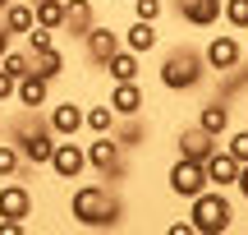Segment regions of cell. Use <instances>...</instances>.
I'll list each match as a JSON object with an SVG mask.
<instances>
[{"label":"cell","instance_id":"obj_1","mask_svg":"<svg viewBox=\"0 0 248 235\" xmlns=\"http://www.w3.org/2000/svg\"><path fill=\"white\" fill-rule=\"evenodd\" d=\"M69 217L78 221L83 231H115L124 221V199L110 180H88L74 185L69 194Z\"/></svg>","mask_w":248,"mask_h":235},{"label":"cell","instance_id":"obj_2","mask_svg":"<svg viewBox=\"0 0 248 235\" xmlns=\"http://www.w3.org/2000/svg\"><path fill=\"white\" fill-rule=\"evenodd\" d=\"M207 60H202V46H193V42H175V46H166V55H161V65H156V79H161V88L166 92H198L207 83Z\"/></svg>","mask_w":248,"mask_h":235},{"label":"cell","instance_id":"obj_3","mask_svg":"<svg viewBox=\"0 0 248 235\" xmlns=\"http://www.w3.org/2000/svg\"><path fill=\"white\" fill-rule=\"evenodd\" d=\"M5 138L18 148V157H23V162L32 166V171L51 162L55 134H51V125H46V116H42V111H28V106H18V116L5 125Z\"/></svg>","mask_w":248,"mask_h":235},{"label":"cell","instance_id":"obj_4","mask_svg":"<svg viewBox=\"0 0 248 235\" xmlns=\"http://www.w3.org/2000/svg\"><path fill=\"white\" fill-rule=\"evenodd\" d=\"M188 221H193L198 235H225L234 226V203L225 199V189L207 185L198 199H188Z\"/></svg>","mask_w":248,"mask_h":235},{"label":"cell","instance_id":"obj_5","mask_svg":"<svg viewBox=\"0 0 248 235\" xmlns=\"http://www.w3.org/2000/svg\"><path fill=\"white\" fill-rule=\"evenodd\" d=\"M83 152H88V171H97L101 180L115 185V180L129 175V152L110 134H92V143H83Z\"/></svg>","mask_w":248,"mask_h":235},{"label":"cell","instance_id":"obj_6","mask_svg":"<svg viewBox=\"0 0 248 235\" xmlns=\"http://www.w3.org/2000/svg\"><path fill=\"white\" fill-rule=\"evenodd\" d=\"M46 171H51L55 180H64V185L83 180V171H88V152H83V143H74V138H55Z\"/></svg>","mask_w":248,"mask_h":235},{"label":"cell","instance_id":"obj_7","mask_svg":"<svg viewBox=\"0 0 248 235\" xmlns=\"http://www.w3.org/2000/svg\"><path fill=\"white\" fill-rule=\"evenodd\" d=\"M166 189L175 194V199H198V194L207 189V171H202V162H188V157H175V166H170V175H166Z\"/></svg>","mask_w":248,"mask_h":235},{"label":"cell","instance_id":"obj_8","mask_svg":"<svg viewBox=\"0 0 248 235\" xmlns=\"http://www.w3.org/2000/svg\"><path fill=\"white\" fill-rule=\"evenodd\" d=\"M202 60H207V69H212V74H230V69H239V65H244V42L234 33H216L212 42L202 46Z\"/></svg>","mask_w":248,"mask_h":235},{"label":"cell","instance_id":"obj_9","mask_svg":"<svg viewBox=\"0 0 248 235\" xmlns=\"http://www.w3.org/2000/svg\"><path fill=\"white\" fill-rule=\"evenodd\" d=\"M115 51H120V33H115V28H106V23H92L88 37H83V55H88V65H92V69H101Z\"/></svg>","mask_w":248,"mask_h":235},{"label":"cell","instance_id":"obj_10","mask_svg":"<svg viewBox=\"0 0 248 235\" xmlns=\"http://www.w3.org/2000/svg\"><path fill=\"white\" fill-rule=\"evenodd\" d=\"M0 217H9V221H28L32 217V189H28L18 175L0 185Z\"/></svg>","mask_w":248,"mask_h":235},{"label":"cell","instance_id":"obj_11","mask_svg":"<svg viewBox=\"0 0 248 235\" xmlns=\"http://www.w3.org/2000/svg\"><path fill=\"white\" fill-rule=\"evenodd\" d=\"M46 125H51L55 138H78L83 134V106H78V101H69V97L55 101V106L46 111Z\"/></svg>","mask_w":248,"mask_h":235},{"label":"cell","instance_id":"obj_12","mask_svg":"<svg viewBox=\"0 0 248 235\" xmlns=\"http://www.w3.org/2000/svg\"><path fill=\"white\" fill-rule=\"evenodd\" d=\"M106 106L115 111V116H142V111H147V92H142L138 79L115 83V88H110V97H106Z\"/></svg>","mask_w":248,"mask_h":235},{"label":"cell","instance_id":"obj_13","mask_svg":"<svg viewBox=\"0 0 248 235\" xmlns=\"http://www.w3.org/2000/svg\"><path fill=\"white\" fill-rule=\"evenodd\" d=\"M92 23H97V5H92V0H64V23H60V33H69V42H83Z\"/></svg>","mask_w":248,"mask_h":235},{"label":"cell","instance_id":"obj_14","mask_svg":"<svg viewBox=\"0 0 248 235\" xmlns=\"http://www.w3.org/2000/svg\"><path fill=\"white\" fill-rule=\"evenodd\" d=\"M175 143H179V157H188V162H207V157L216 152V143H221V138H212L202 125H184Z\"/></svg>","mask_w":248,"mask_h":235},{"label":"cell","instance_id":"obj_15","mask_svg":"<svg viewBox=\"0 0 248 235\" xmlns=\"http://www.w3.org/2000/svg\"><path fill=\"white\" fill-rule=\"evenodd\" d=\"M202 171H207V185H212V189H234V180H239V162H234L225 148H216V152L207 157Z\"/></svg>","mask_w":248,"mask_h":235},{"label":"cell","instance_id":"obj_16","mask_svg":"<svg viewBox=\"0 0 248 235\" xmlns=\"http://www.w3.org/2000/svg\"><path fill=\"white\" fill-rule=\"evenodd\" d=\"M46 101H51V83L37 79L32 69L23 74V79H14V106H28V111H42Z\"/></svg>","mask_w":248,"mask_h":235},{"label":"cell","instance_id":"obj_17","mask_svg":"<svg viewBox=\"0 0 248 235\" xmlns=\"http://www.w3.org/2000/svg\"><path fill=\"white\" fill-rule=\"evenodd\" d=\"M175 14L188 28H216L221 18V0H175Z\"/></svg>","mask_w":248,"mask_h":235},{"label":"cell","instance_id":"obj_18","mask_svg":"<svg viewBox=\"0 0 248 235\" xmlns=\"http://www.w3.org/2000/svg\"><path fill=\"white\" fill-rule=\"evenodd\" d=\"M230 111H234V106H230L225 97H212V101L198 106V120H193V125H202L212 138H225V129H230Z\"/></svg>","mask_w":248,"mask_h":235},{"label":"cell","instance_id":"obj_19","mask_svg":"<svg viewBox=\"0 0 248 235\" xmlns=\"http://www.w3.org/2000/svg\"><path fill=\"white\" fill-rule=\"evenodd\" d=\"M120 46H129V51L147 55V51H156V46H161V33H156V23H147V18H133V23L124 28Z\"/></svg>","mask_w":248,"mask_h":235},{"label":"cell","instance_id":"obj_20","mask_svg":"<svg viewBox=\"0 0 248 235\" xmlns=\"http://www.w3.org/2000/svg\"><path fill=\"white\" fill-rule=\"evenodd\" d=\"M110 138H115L124 152H138V148L147 143V120H142V116H120L115 129H110Z\"/></svg>","mask_w":248,"mask_h":235},{"label":"cell","instance_id":"obj_21","mask_svg":"<svg viewBox=\"0 0 248 235\" xmlns=\"http://www.w3.org/2000/svg\"><path fill=\"white\" fill-rule=\"evenodd\" d=\"M101 69L110 74V83H129V79H138V74H142V55H138V51H129V46H120V51L110 55Z\"/></svg>","mask_w":248,"mask_h":235},{"label":"cell","instance_id":"obj_22","mask_svg":"<svg viewBox=\"0 0 248 235\" xmlns=\"http://www.w3.org/2000/svg\"><path fill=\"white\" fill-rule=\"evenodd\" d=\"M64 69H69V55H64L60 46H51V51H37V55H32V74H37V79H46V83H55Z\"/></svg>","mask_w":248,"mask_h":235},{"label":"cell","instance_id":"obj_23","mask_svg":"<svg viewBox=\"0 0 248 235\" xmlns=\"http://www.w3.org/2000/svg\"><path fill=\"white\" fill-rule=\"evenodd\" d=\"M0 23H5L14 37H23L28 28L37 23V18H32V0H9V5L0 9Z\"/></svg>","mask_w":248,"mask_h":235},{"label":"cell","instance_id":"obj_24","mask_svg":"<svg viewBox=\"0 0 248 235\" xmlns=\"http://www.w3.org/2000/svg\"><path fill=\"white\" fill-rule=\"evenodd\" d=\"M115 120H120V116L106 106V101H101V106H83V129H88V134H110Z\"/></svg>","mask_w":248,"mask_h":235},{"label":"cell","instance_id":"obj_25","mask_svg":"<svg viewBox=\"0 0 248 235\" xmlns=\"http://www.w3.org/2000/svg\"><path fill=\"white\" fill-rule=\"evenodd\" d=\"M32 166L18 157V148L9 143V138H0V180H14V175H28Z\"/></svg>","mask_w":248,"mask_h":235},{"label":"cell","instance_id":"obj_26","mask_svg":"<svg viewBox=\"0 0 248 235\" xmlns=\"http://www.w3.org/2000/svg\"><path fill=\"white\" fill-rule=\"evenodd\" d=\"M32 18L42 28H55V33H60V23H64V0H32Z\"/></svg>","mask_w":248,"mask_h":235},{"label":"cell","instance_id":"obj_27","mask_svg":"<svg viewBox=\"0 0 248 235\" xmlns=\"http://www.w3.org/2000/svg\"><path fill=\"white\" fill-rule=\"evenodd\" d=\"M0 69L14 74V79H23V74L32 69V51H28V46H23V51H18V46H9V51L0 55Z\"/></svg>","mask_w":248,"mask_h":235},{"label":"cell","instance_id":"obj_28","mask_svg":"<svg viewBox=\"0 0 248 235\" xmlns=\"http://www.w3.org/2000/svg\"><path fill=\"white\" fill-rule=\"evenodd\" d=\"M221 18L234 33H248V0H221Z\"/></svg>","mask_w":248,"mask_h":235},{"label":"cell","instance_id":"obj_29","mask_svg":"<svg viewBox=\"0 0 248 235\" xmlns=\"http://www.w3.org/2000/svg\"><path fill=\"white\" fill-rule=\"evenodd\" d=\"M23 46H28V51H51V46H55V28H42V23H32V28H28V33H23Z\"/></svg>","mask_w":248,"mask_h":235},{"label":"cell","instance_id":"obj_30","mask_svg":"<svg viewBox=\"0 0 248 235\" xmlns=\"http://www.w3.org/2000/svg\"><path fill=\"white\" fill-rule=\"evenodd\" d=\"M225 152H230L234 162H248V125L225 129Z\"/></svg>","mask_w":248,"mask_h":235},{"label":"cell","instance_id":"obj_31","mask_svg":"<svg viewBox=\"0 0 248 235\" xmlns=\"http://www.w3.org/2000/svg\"><path fill=\"white\" fill-rule=\"evenodd\" d=\"M133 18H147V23H161V14H166V0H129Z\"/></svg>","mask_w":248,"mask_h":235},{"label":"cell","instance_id":"obj_32","mask_svg":"<svg viewBox=\"0 0 248 235\" xmlns=\"http://www.w3.org/2000/svg\"><path fill=\"white\" fill-rule=\"evenodd\" d=\"M0 101H14V74L0 69Z\"/></svg>","mask_w":248,"mask_h":235},{"label":"cell","instance_id":"obj_33","mask_svg":"<svg viewBox=\"0 0 248 235\" xmlns=\"http://www.w3.org/2000/svg\"><path fill=\"white\" fill-rule=\"evenodd\" d=\"M234 189H239V199L248 203V162H239V180H234Z\"/></svg>","mask_w":248,"mask_h":235},{"label":"cell","instance_id":"obj_34","mask_svg":"<svg viewBox=\"0 0 248 235\" xmlns=\"http://www.w3.org/2000/svg\"><path fill=\"white\" fill-rule=\"evenodd\" d=\"M166 235H198V231H193V221H170Z\"/></svg>","mask_w":248,"mask_h":235},{"label":"cell","instance_id":"obj_35","mask_svg":"<svg viewBox=\"0 0 248 235\" xmlns=\"http://www.w3.org/2000/svg\"><path fill=\"white\" fill-rule=\"evenodd\" d=\"M9 46H14V33H9V28H5V23H0V55H5V51H9Z\"/></svg>","mask_w":248,"mask_h":235},{"label":"cell","instance_id":"obj_36","mask_svg":"<svg viewBox=\"0 0 248 235\" xmlns=\"http://www.w3.org/2000/svg\"><path fill=\"white\" fill-rule=\"evenodd\" d=\"M5 5H9V0H0V9H5Z\"/></svg>","mask_w":248,"mask_h":235},{"label":"cell","instance_id":"obj_37","mask_svg":"<svg viewBox=\"0 0 248 235\" xmlns=\"http://www.w3.org/2000/svg\"><path fill=\"white\" fill-rule=\"evenodd\" d=\"M0 138H5V125H0Z\"/></svg>","mask_w":248,"mask_h":235},{"label":"cell","instance_id":"obj_38","mask_svg":"<svg viewBox=\"0 0 248 235\" xmlns=\"http://www.w3.org/2000/svg\"><path fill=\"white\" fill-rule=\"evenodd\" d=\"M244 79H248V69H244Z\"/></svg>","mask_w":248,"mask_h":235}]
</instances>
